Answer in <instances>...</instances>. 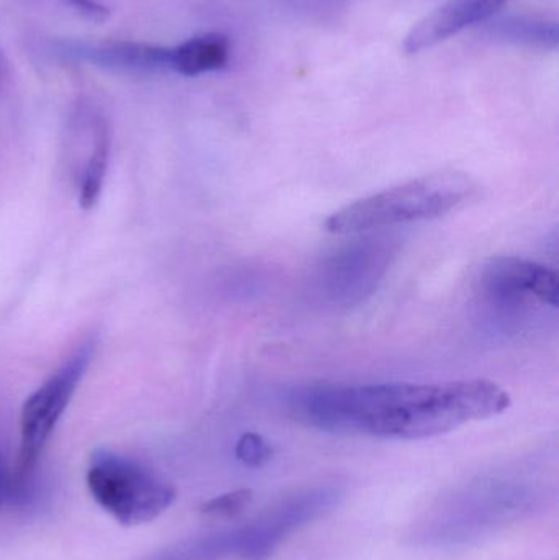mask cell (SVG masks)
Segmentation results:
<instances>
[{
  "label": "cell",
  "mask_w": 559,
  "mask_h": 560,
  "mask_svg": "<svg viewBox=\"0 0 559 560\" xmlns=\"http://www.w3.org/2000/svg\"><path fill=\"white\" fill-rule=\"evenodd\" d=\"M295 421L331 434L423 440L489 420L511 407V395L488 378L445 384L298 385L286 395Z\"/></svg>",
  "instance_id": "1"
},
{
  "label": "cell",
  "mask_w": 559,
  "mask_h": 560,
  "mask_svg": "<svg viewBox=\"0 0 559 560\" xmlns=\"http://www.w3.org/2000/svg\"><path fill=\"white\" fill-rule=\"evenodd\" d=\"M473 194L475 184L465 174H430L343 207L328 217L325 230L334 235H358L439 219L458 209Z\"/></svg>",
  "instance_id": "2"
},
{
  "label": "cell",
  "mask_w": 559,
  "mask_h": 560,
  "mask_svg": "<svg viewBox=\"0 0 559 560\" xmlns=\"http://www.w3.org/2000/svg\"><path fill=\"white\" fill-rule=\"evenodd\" d=\"M537 490L521 482H479L453 493L420 528L427 545L453 546L482 538L534 509Z\"/></svg>",
  "instance_id": "3"
},
{
  "label": "cell",
  "mask_w": 559,
  "mask_h": 560,
  "mask_svg": "<svg viewBox=\"0 0 559 560\" xmlns=\"http://www.w3.org/2000/svg\"><path fill=\"white\" fill-rule=\"evenodd\" d=\"M88 487L95 502L124 526L153 522L176 500L173 486L112 451L92 454Z\"/></svg>",
  "instance_id": "4"
},
{
  "label": "cell",
  "mask_w": 559,
  "mask_h": 560,
  "mask_svg": "<svg viewBox=\"0 0 559 560\" xmlns=\"http://www.w3.org/2000/svg\"><path fill=\"white\" fill-rule=\"evenodd\" d=\"M343 492L334 486L308 487L286 497L253 522L210 536L220 560H268L276 549L308 523L322 518L340 503Z\"/></svg>",
  "instance_id": "5"
},
{
  "label": "cell",
  "mask_w": 559,
  "mask_h": 560,
  "mask_svg": "<svg viewBox=\"0 0 559 560\" xmlns=\"http://www.w3.org/2000/svg\"><path fill=\"white\" fill-rule=\"evenodd\" d=\"M95 342L92 339L81 342L61 368L53 372L25 401L20 411V453L13 472V493L22 492L26 479L38 464L46 443L51 438L56 424L71 404L92 358Z\"/></svg>",
  "instance_id": "6"
},
{
  "label": "cell",
  "mask_w": 559,
  "mask_h": 560,
  "mask_svg": "<svg viewBox=\"0 0 559 560\" xmlns=\"http://www.w3.org/2000/svg\"><path fill=\"white\" fill-rule=\"evenodd\" d=\"M558 275L554 269L515 256L489 259L481 271V287L501 303H519L535 299L557 308Z\"/></svg>",
  "instance_id": "7"
},
{
  "label": "cell",
  "mask_w": 559,
  "mask_h": 560,
  "mask_svg": "<svg viewBox=\"0 0 559 560\" xmlns=\"http://www.w3.org/2000/svg\"><path fill=\"white\" fill-rule=\"evenodd\" d=\"M51 51L66 61L82 62L115 72L171 71V48L141 42H74L51 43Z\"/></svg>",
  "instance_id": "8"
},
{
  "label": "cell",
  "mask_w": 559,
  "mask_h": 560,
  "mask_svg": "<svg viewBox=\"0 0 559 560\" xmlns=\"http://www.w3.org/2000/svg\"><path fill=\"white\" fill-rule=\"evenodd\" d=\"M504 3L505 0H445L410 30L404 39V49L416 55L432 48L468 26L486 22Z\"/></svg>",
  "instance_id": "9"
},
{
  "label": "cell",
  "mask_w": 559,
  "mask_h": 560,
  "mask_svg": "<svg viewBox=\"0 0 559 560\" xmlns=\"http://www.w3.org/2000/svg\"><path fill=\"white\" fill-rule=\"evenodd\" d=\"M232 55L230 39L222 33H203L171 48V71L187 78L225 68Z\"/></svg>",
  "instance_id": "10"
},
{
  "label": "cell",
  "mask_w": 559,
  "mask_h": 560,
  "mask_svg": "<svg viewBox=\"0 0 559 560\" xmlns=\"http://www.w3.org/2000/svg\"><path fill=\"white\" fill-rule=\"evenodd\" d=\"M108 158H110V128L101 114H95L92 125L91 151L85 161L79 187V203L82 209L91 210L97 206L107 176Z\"/></svg>",
  "instance_id": "11"
},
{
  "label": "cell",
  "mask_w": 559,
  "mask_h": 560,
  "mask_svg": "<svg viewBox=\"0 0 559 560\" xmlns=\"http://www.w3.org/2000/svg\"><path fill=\"white\" fill-rule=\"evenodd\" d=\"M492 33L499 38L519 45L540 46V48H557L558 26L557 23L540 22V20L524 19V16H512L501 20L492 25Z\"/></svg>",
  "instance_id": "12"
},
{
  "label": "cell",
  "mask_w": 559,
  "mask_h": 560,
  "mask_svg": "<svg viewBox=\"0 0 559 560\" xmlns=\"http://www.w3.org/2000/svg\"><path fill=\"white\" fill-rule=\"evenodd\" d=\"M253 502V492L248 489L235 490V492L223 493L203 503L200 513L207 518L230 520L242 515Z\"/></svg>",
  "instance_id": "13"
},
{
  "label": "cell",
  "mask_w": 559,
  "mask_h": 560,
  "mask_svg": "<svg viewBox=\"0 0 559 560\" xmlns=\"http://www.w3.org/2000/svg\"><path fill=\"white\" fill-rule=\"evenodd\" d=\"M236 459L248 467H263L272 457V447L259 434L245 433L235 447Z\"/></svg>",
  "instance_id": "14"
},
{
  "label": "cell",
  "mask_w": 559,
  "mask_h": 560,
  "mask_svg": "<svg viewBox=\"0 0 559 560\" xmlns=\"http://www.w3.org/2000/svg\"><path fill=\"white\" fill-rule=\"evenodd\" d=\"M72 9L78 10L79 13L85 16V19L94 20V22H104L107 19L108 7L98 0H66Z\"/></svg>",
  "instance_id": "15"
},
{
  "label": "cell",
  "mask_w": 559,
  "mask_h": 560,
  "mask_svg": "<svg viewBox=\"0 0 559 560\" xmlns=\"http://www.w3.org/2000/svg\"><path fill=\"white\" fill-rule=\"evenodd\" d=\"M13 495V474L7 467L5 459L0 454V509L7 499Z\"/></svg>",
  "instance_id": "16"
},
{
  "label": "cell",
  "mask_w": 559,
  "mask_h": 560,
  "mask_svg": "<svg viewBox=\"0 0 559 560\" xmlns=\"http://www.w3.org/2000/svg\"><path fill=\"white\" fill-rule=\"evenodd\" d=\"M508 2H509V0H505V3H508Z\"/></svg>",
  "instance_id": "17"
}]
</instances>
